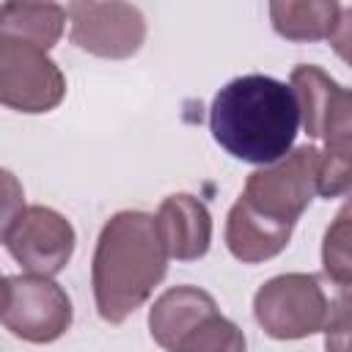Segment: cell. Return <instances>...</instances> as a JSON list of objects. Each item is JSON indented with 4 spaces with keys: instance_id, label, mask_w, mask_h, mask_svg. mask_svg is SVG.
<instances>
[{
    "instance_id": "ba28073f",
    "label": "cell",
    "mask_w": 352,
    "mask_h": 352,
    "mask_svg": "<svg viewBox=\"0 0 352 352\" xmlns=\"http://www.w3.org/2000/svg\"><path fill=\"white\" fill-rule=\"evenodd\" d=\"M66 96L60 66L38 47L0 36V102L36 116L55 110Z\"/></svg>"
},
{
    "instance_id": "2e32d148",
    "label": "cell",
    "mask_w": 352,
    "mask_h": 352,
    "mask_svg": "<svg viewBox=\"0 0 352 352\" xmlns=\"http://www.w3.org/2000/svg\"><path fill=\"white\" fill-rule=\"evenodd\" d=\"M176 352H248V341L231 319L214 311L179 344Z\"/></svg>"
},
{
    "instance_id": "ac0fdd59",
    "label": "cell",
    "mask_w": 352,
    "mask_h": 352,
    "mask_svg": "<svg viewBox=\"0 0 352 352\" xmlns=\"http://www.w3.org/2000/svg\"><path fill=\"white\" fill-rule=\"evenodd\" d=\"M330 47L344 63L352 66V6H346V8L341 6V16L330 36Z\"/></svg>"
},
{
    "instance_id": "30bf717a",
    "label": "cell",
    "mask_w": 352,
    "mask_h": 352,
    "mask_svg": "<svg viewBox=\"0 0 352 352\" xmlns=\"http://www.w3.org/2000/svg\"><path fill=\"white\" fill-rule=\"evenodd\" d=\"M157 226L168 256L176 261H195L209 253L212 245V214L204 201L190 192L168 195L157 209Z\"/></svg>"
},
{
    "instance_id": "7a4b0ae2",
    "label": "cell",
    "mask_w": 352,
    "mask_h": 352,
    "mask_svg": "<svg viewBox=\"0 0 352 352\" xmlns=\"http://www.w3.org/2000/svg\"><path fill=\"white\" fill-rule=\"evenodd\" d=\"M168 258L154 214L138 209L116 212L102 226L91 261L99 316L110 324H121L135 314L165 278Z\"/></svg>"
},
{
    "instance_id": "5bb4252c",
    "label": "cell",
    "mask_w": 352,
    "mask_h": 352,
    "mask_svg": "<svg viewBox=\"0 0 352 352\" xmlns=\"http://www.w3.org/2000/svg\"><path fill=\"white\" fill-rule=\"evenodd\" d=\"M341 16L336 0H275L270 3V19L278 36L289 41H322L330 38Z\"/></svg>"
},
{
    "instance_id": "e0dca14e",
    "label": "cell",
    "mask_w": 352,
    "mask_h": 352,
    "mask_svg": "<svg viewBox=\"0 0 352 352\" xmlns=\"http://www.w3.org/2000/svg\"><path fill=\"white\" fill-rule=\"evenodd\" d=\"M322 333L324 352H352V286H330V314Z\"/></svg>"
},
{
    "instance_id": "7c38bea8",
    "label": "cell",
    "mask_w": 352,
    "mask_h": 352,
    "mask_svg": "<svg viewBox=\"0 0 352 352\" xmlns=\"http://www.w3.org/2000/svg\"><path fill=\"white\" fill-rule=\"evenodd\" d=\"M292 231L294 226L272 223L236 198L226 217V248L242 264H261L289 245Z\"/></svg>"
},
{
    "instance_id": "9a60e30c",
    "label": "cell",
    "mask_w": 352,
    "mask_h": 352,
    "mask_svg": "<svg viewBox=\"0 0 352 352\" xmlns=\"http://www.w3.org/2000/svg\"><path fill=\"white\" fill-rule=\"evenodd\" d=\"M322 270L330 283L352 286V195L322 236Z\"/></svg>"
},
{
    "instance_id": "8992f818",
    "label": "cell",
    "mask_w": 352,
    "mask_h": 352,
    "mask_svg": "<svg viewBox=\"0 0 352 352\" xmlns=\"http://www.w3.org/2000/svg\"><path fill=\"white\" fill-rule=\"evenodd\" d=\"M72 297L44 275H8L3 280V327L28 344H52L72 327Z\"/></svg>"
},
{
    "instance_id": "52a82bcc",
    "label": "cell",
    "mask_w": 352,
    "mask_h": 352,
    "mask_svg": "<svg viewBox=\"0 0 352 352\" xmlns=\"http://www.w3.org/2000/svg\"><path fill=\"white\" fill-rule=\"evenodd\" d=\"M3 245L28 275L52 278L74 253V228L52 206H19L3 220Z\"/></svg>"
},
{
    "instance_id": "8fae6325",
    "label": "cell",
    "mask_w": 352,
    "mask_h": 352,
    "mask_svg": "<svg viewBox=\"0 0 352 352\" xmlns=\"http://www.w3.org/2000/svg\"><path fill=\"white\" fill-rule=\"evenodd\" d=\"M214 311L220 308L209 292L182 283L154 300L148 308V333L165 352H176L179 344Z\"/></svg>"
},
{
    "instance_id": "3957f363",
    "label": "cell",
    "mask_w": 352,
    "mask_h": 352,
    "mask_svg": "<svg viewBox=\"0 0 352 352\" xmlns=\"http://www.w3.org/2000/svg\"><path fill=\"white\" fill-rule=\"evenodd\" d=\"M289 85L297 94L305 135L322 140L319 195H352V88L314 63L294 66Z\"/></svg>"
},
{
    "instance_id": "9c48e42d",
    "label": "cell",
    "mask_w": 352,
    "mask_h": 352,
    "mask_svg": "<svg viewBox=\"0 0 352 352\" xmlns=\"http://www.w3.org/2000/svg\"><path fill=\"white\" fill-rule=\"evenodd\" d=\"M69 38L82 52L121 60L132 58L146 41V16L132 3H69Z\"/></svg>"
},
{
    "instance_id": "6da1fadb",
    "label": "cell",
    "mask_w": 352,
    "mask_h": 352,
    "mask_svg": "<svg viewBox=\"0 0 352 352\" xmlns=\"http://www.w3.org/2000/svg\"><path fill=\"white\" fill-rule=\"evenodd\" d=\"M302 126L292 85L267 74L228 80L212 99L209 129L220 148L253 165L283 160Z\"/></svg>"
},
{
    "instance_id": "4fadbf2b",
    "label": "cell",
    "mask_w": 352,
    "mask_h": 352,
    "mask_svg": "<svg viewBox=\"0 0 352 352\" xmlns=\"http://www.w3.org/2000/svg\"><path fill=\"white\" fill-rule=\"evenodd\" d=\"M69 11L58 3H3L0 6V36L52 50L63 36Z\"/></svg>"
},
{
    "instance_id": "277c9868",
    "label": "cell",
    "mask_w": 352,
    "mask_h": 352,
    "mask_svg": "<svg viewBox=\"0 0 352 352\" xmlns=\"http://www.w3.org/2000/svg\"><path fill=\"white\" fill-rule=\"evenodd\" d=\"M330 314V286L311 272H283L253 294V316L275 341H300L322 333Z\"/></svg>"
},
{
    "instance_id": "5b68a950",
    "label": "cell",
    "mask_w": 352,
    "mask_h": 352,
    "mask_svg": "<svg viewBox=\"0 0 352 352\" xmlns=\"http://www.w3.org/2000/svg\"><path fill=\"white\" fill-rule=\"evenodd\" d=\"M319 162L322 151L316 146H297L283 160L253 170L239 198L261 217L294 226L319 192Z\"/></svg>"
}]
</instances>
